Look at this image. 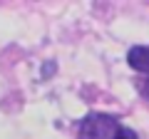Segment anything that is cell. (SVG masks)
I'll return each mask as SVG.
<instances>
[{"label": "cell", "mask_w": 149, "mask_h": 139, "mask_svg": "<svg viewBox=\"0 0 149 139\" xmlns=\"http://www.w3.org/2000/svg\"><path fill=\"white\" fill-rule=\"evenodd\" d=\"M122 124L109 114H90L80 124V139H119Z\"/></svg>", "instance_id": "obj_1"}, {"label": "cell", "mask_w": 149, "mask_h": 139, "mask_svg": "<svg viewBox=\"0 0 149 139\" xmlns=\"http://www.w3.org/2000/svg\"><path fill=\"white\" fill-rule=\"evenodd\" d=\"M127 62L132 70L149 75V45H137L127 52Z\"/></svg>", "instance_id": "obj_2"}, {"label": "cell", "mask_w": 149, "mask_h": 139, "mask_svg": "<svg viewBox=\"0 0 149 139\" xmlns=\"http://www.w3.org/2000/svg\"><path fill=\"white\" fill-rule=\"evenodd\" d=\"M142 92H144V95L149 97V80H147V82H144V85H142Z\"/></svg>", "instance_id": "obj_3"}]
</instances>
